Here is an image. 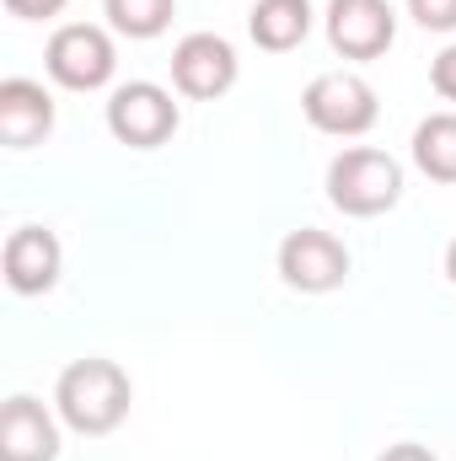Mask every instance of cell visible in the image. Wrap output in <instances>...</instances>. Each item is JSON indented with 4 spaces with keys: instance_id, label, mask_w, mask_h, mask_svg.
I'll return each instance as SVG.
<instances>
[{
    "instance_id": "obj_1",
    "label": "cell",
    "mask_w": 456,
    "mask_h": 461,
    "mask_svg": "<svg viewBox=\"0 0 456 461\" xmlns=\"http://www.w3.org/2000/svg\"><path fill=\"white\" fill-rule=\"evenodd\" d=\"M134 408V386H129V370L118 359L103 354H87V359H70L54 381V413L65 429L87 435V440H103L114 435L118 424L129 419Z\"/></svg>"
},
{
    "instance_id": "obj_2",
    "label": "cell",
    "mask_w": 456,
    "mask_h": 461,
    "mask_svg": "<svg viewBox=\"0 0 456 461\" xmlns=\"http://www.w3.org/2000/svg\"><path fill=\"white\" fill-rule=\"evenodd\" d=\"M403 199V161L376 145H349L328 161V204L349 221H376Z\"/></svg>"
},
{
    "instance_id": "obj_3",
    "label": "cell",
    "mask_w": 456,
    "mask_h": 461,
    "mask_svg": "<svg viewBox=\"0 0 456 461\" xmlns=\"http://www.w3.org/2000/svg\"><path fill=\"white\" fill-rule=\"evenodd\" d=\"M301 113L317 134H333V140H360L376 129L381 103H376V86L360 76V70H323L306 81L301 92Z\"/></svg>"
},
{
    "instance_id": "obj_4",
    "label": "cell",
    "mask_w": 456,
    "mask_h": 461,
    "mask_svg": "<svg viewBox=\"0 0 456 461\" xmlns=\"http://www.w3.org/2000/svg\"><path fill=\"white\" fill-rule=\"evenodd\" d=\"M43 70L65 92H103L118 70L114 27H97V22H65V27H54V38L43 49Z\"/></svg>"
},
{
    "instance_id": "obj_5",
    "label": "cell",
    "mask_w": 456,
    "mask_h": 461,
    "mask_svg": "<svg viewBox=\"0 0 456 461\" xmlns=\"http://www.w3.org/2000/svg\"><path fill=\"white\" fill-rule=\"evenodd\" d=\"M108 134H114L118 145H129V150H156V145H167L172 134H178V123H183V108L172 103V92L167 86H156V81H123L108 92Z\"/></svg>"
},
{
    "instance_id": "obj_6",
    "label": "cell",
    "mask_w": 456,
    "mask_h": 461,
    "mask_svg": "<svg viewBox=\"0 0 456 461\" xmlns=\"http://www.w3.org/2000/svg\"><path fill=\"white\" fill-rule=\"evenodd\" d=\"M279 279L296 295H333L349 279V247L333 230L301 226L279 241Z\"/></svg>"
},
{
    "instance_id": "obj_7",
    "label": "cell",
    "mask_w": 456,
    "mask_h": 461,
    "mask_svg": "<svg viewBox=\"0 0 456 461\" xmlns=\"http://www.w3.org/2000/svg\"><path fill=\"white\" fill-rule=\"evenodd\" d=\"M236 76H242V59H236L231 38H221V32H188V38H178V49H172V92L178 97L215 103V97H226L231 86H236Z\"/></svg>"
},
{
    "instance_id": "obj_8",
    "label": "cell",
    "mask_w": 456,
    "mask_h": 461,
    "mask_svg": "<svg viewBox=\"0 0 456 461\" xmlns=\"http://www.w3.org/2000/svg\"><path fill=\"white\" fill-rule=\"evenodd\" d=\"M323 32L339 59H381L397 43V11L392 0H328Z\"/></svg>"
},
{
    "instance_id": "obj_9",
    "label": "cell",
    "mask_w": 456,
    "mask_h": 461,
    "mask_svg": "<svg viewBox=\"0 0 456 461\" xmlns=\"http://www.w3.org/2000/svg\"><path fill=\"white\" fill-rule=\"evenodd\" d=\"M0 268H5V285L16 295H49L65 274V247L49 226H16L5 236Z\"/></svg>"
},
{
    "instance_id": "obj_10",
    "label": "cell",
    "mask_w": 456,
    "mask_h": 461,
    "mask_svg": "<svg viewBox=\"0 0 456 461\" xmlns=\"http://www.w3.org/2000/svg\"><path fill=\"white\" fill-rule=\"evenodd\" d=\"M54 134V92L32 76L0 81V140L5 150H32Z\"/></svg>"
},
{
    "instance_id": "obj_11",
    "label": "cell",
    "mask_w": 456,
    "mask_h": 461,
    "mask_svg": "<svg viewBox=\"0 0 456 461\" xmlns=\"http://www.w3.org/2000/svg\"><path fill=\"white\" fill-rule=\"evenodd\" d=\"M0 461H59V413L16 392L0 408Z\"/></svg>"
},
{
    "instance_id": "obj_12",
    "label": "cell",
    "mask_w": 456,
    "mask_h": 461,
    "mask_svg": "<svg viewBox=\"0 0 456 461\" xmlns=\"http://www.w3.org/2000/svg\"><path fill=\"white\" fill-rule=\"evenodd\" d=\"M312 27H317L312 0H252V11H247V32H252V43L263 54L301 49L312 38Z\"/></svg>"
},
{
    "instance_id": "obj_13",
    "label": "cell",
    "mask_w": 456,
    "mask_h": 461,
    "mask_svg": "<svg viewBox=\"0 0 456 461\" xmlns=\"http://www.w3.org/2000/svg\"><path fill=\"white\" fill-rule=\"evenodd\" d=\"M414 167L430 177V183H456V108L446 113H430L419 129H414Z\"/></svg>"
},
{
    "instance_id": "obj_14",
    "label": "cell",
    "mask_w": 456,
    "mask_h": 461,
    "mask_svg": "<svg viewBox=\"0 0 456 461\" xmlns=\"http://www.w3.org/2000/svg\"><path fill=\"white\" fill-rule=\"evenodd\" d=\"M103 16H108V27H114L118 38L150 43V38H161L172 27L178 0H103Z\"/></svg>"
},
{
    "instance_id": "obj_15",
    "label": "cell",
    "mask_w": 456,
    "mask_h": 461,
    "mask_svg": "<svg viewBox=\"0 0 456 461\" xmlns=\"http://www.w3.org/2000/svg\"><path fill=\"white\" fill-rule=\"evenodd\" d=\"M408 16L424 32H456V0H408Z\"/></svg>"
},
{
    "instance_id": "obj_16",
    "label": "cell",
    "mask_w": 456,
    "mask_h": 461,
    "mask_svg": "<svg viewBox=\"0 0 456 461\" xmlns=\"http://www.w3.org/2000/svg\"><path fill=\"white\" fill-rule=\"evenodd\" d=\"M430 86H435L446 103H456V43H446V49L435 54V65H430Z\"/></svg>"
},
{
    "instance_id": "obj_17",
    "label": "cell",
    "mask_w": 456,
    "mask_h": 461,
    "mask_svg": "<svg viewBox=\"0 0 456 461\" xmlns=\"http://www.w3.org/2000/svg\"><path fill=\"white\" fill-rule=\"evenodd\" d=\"M16 22H49V16H59L70 0H0Z\"/></svg>"
},
{
    "instance_id": "obj_18",
    "label": "cell",
    "mask_w": 456,
    "mask_h": 461,
    "mask_svg": "<svg viewBox=\"0 0 456 461\" xmlns=\"http://www.w3.org/2000/svg\"><path fill=\"white\" fill-rule=\"evenodd\" d=\"M376 461H441V456H435L430 446H414V440H397V446H387V451H381Z\"/></svg>"
},
{
    "instance_id": "obj_19",
    "label": "cell",
    "mask_w": 456,
    "mask_h": 461,
    "mask_svg": "<svg viewBox=\"0 0 456 461\" xmlns=\"http://www.w3.org/2000/svg\"><path fill=\"white\" fill-rule=\"evenodd\" d=\"M446 279L456 285V236H451V247H446Z\"/></svg>"
}]
</instances>
